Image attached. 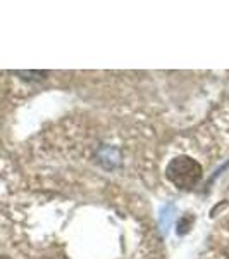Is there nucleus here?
I'll return each instance as SVG.
<instances>
[{
	"instance_id": "nucleus-1",
	"label": "nucleus",
	"mask_w": 229,
	"mask_h": 259,
	"mask_svg": "<svg viewBox=\"0 0 229 259\" xmlns=\"http://www.w3.org/2000/svg\"><path fill=\"white\" fill-rule=\"evenodd\" d=\"M165 175L169 182L174 183L178 189H191L202 178V166L191 157L181 156L169 162Z\"/></svg>"
},
{
	"instance_id": "nucleus-2",
	"label": "nucleus",
	"mask_w": 229,
	"mask_h": 259,
	"mask_svg": "<svg viewBox=\"0 0 229 259\" xmlns=\"http://www.w3.org/2000/svg\"><path fill=\"white\" fill-rule=\"evenodd\" d=\"M173 212H174L173 204H167V206L160 211V227H162L164 232H167V228L170 227V221H173Z\"/></svg>"
},
{
	"instance_id": "nucleus-3",
	"label": "nucleus",
	"mask_w": 229,
	"mask_h": 259,
	"mask_svg": "<svg viewBox=\"0 0 229 259\" xmlns=\"http://www.w3.org/2000/svg\"><path fill=\"white\" fill-rule=\"evenodd\" d=\"M0 259H11V257H7V256H0Z\"/></svg>"
}]
</instances>
